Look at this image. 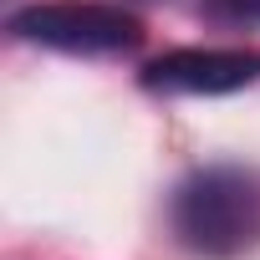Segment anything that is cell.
I'll return each instance as SVG.
<instances>
[{"label": "cell", "instance_id": "2", "mask_svg": "<svg viewBox=\"0 0 260 260\" xmlns=\"http://www.w3.org/2000/svg\"><path fill=\"white\" fill-rule=\"evenodd\" d=\"M11 31L31 46L72 56H122L143 46V21L117 0H41L11 16Z\"/></svg>", "mask_w": 260, "mask_h": 260}, {"label": "cell", "instance_id": "1", "mask_svg": "<svg viewBox=\"0 0 260 260\" xmlns=\"http://www.w3.org/2000/svg\"><path fill=\"white\" fill-rule=\"evenodd\" d=\"M169 224L184 250L204 260H235L260 245V174L240 164H209L194 169L174 199Z\"/></svg>", "mask_w": 260, "mask_h": 260}, {"label": "cell", "instance_id": "3", "mask_svg": "<svg viewBox=\"0 0 260 260\" xmlns=\"http://www.w3.org/2000/svg\"><path fill=\"white\" fill-rule=\"evenodd\" d=\"M138 82L164 97H224L260 82V51L250 46H179L153 56Z\"/></svg>", "mask_w": 260, "mask_h": 260}, {"label": "cell", "instance_id": "4", "mask_svg": "<svg viewBox=\"0 0 260 260\" xmlns=\"http://www.w3.org/2000/svg\"><path fill=\"white\" fill-rule=\"evenodd\" d=\"M214 11L235 21H260V0H214Z\"/></svg>", "mask_w": 260, "mask_h": 260}]
</instances>
